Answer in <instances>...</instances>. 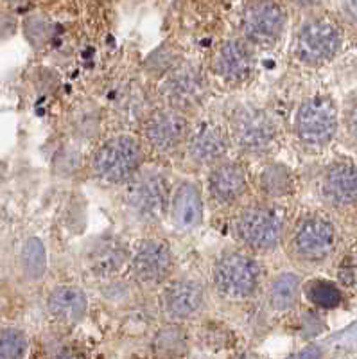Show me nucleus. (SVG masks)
Masks as SVG:
<instances>
[{
    "label": "nucleus",
    "mask_w": 357,
    "mask_h": 359,
    "mask_svg": "<svg viewBox=\"0 0 357 359\" xmlns=\"http://www.w3.org/2000/svg\"><path fill=\"white\" fill-rule=\"evenodd\" d=\"M142 151L137 140L128 135H119L106 140L94 156V172L110 184H122L137 172Z\"/></svg>",
    "instance_id": "1"
},
{
    "label": "nucleus",
    "mask_w": 357,
    "mask_h": 359,
    "mask_svg": "<svg viewBox=\"0 0 357 359\" xmlns=\"http://www.w3.org/2000/svg\"><path fill=\"white\" fill-rule=\"evenodd\" d=\"M259 266L244 253H224L214 266V284L223 297H252L259 286Z\"/></svg>",
    "instance_id": "2"
},
{
    "label": "nucleus",
    "mask_w": 357,
    "mask_h": 359,
    "mask_svg": "<svg viewBox=\"0 0 357 359\" xmlns=\"http://www.w3.org/2000/svg\"><path fill=\"white\" fill-rule=\"evenodd\" d=\"M230 131L237 146L248 153L266 151L275 139V126L268 114L252 104H243L230 117Z\"/></svg>",
    "instance_id": "3"
},
{
    "label": "nucleus",
    "mask_w": 357,
    "mask_h": 359,
    "mask_svg": "<svg viewBox=\"0 0 357 359\" xmlns=\"http://www.w3.org/2000/svg\"><path fill=\"white\" fill-rule=\"evenodd\" d=\"M282 229L284 223L281 214L268 207L246 208L236 219L237 237L244 245L260 252L271 250L278 245Z\"/></svg>",
    "instance_id": "4"
},
{
    "label": "nucleus",
    "mask_w": 357,
    "mask_h": 359,
    "mask_svg": "<svg viewBox=\"0 0 357 359\" xmlns=\"http://www.w3.org/2000/svg\"><path fill=\"white\" fill-rule=\"evenodd\" d=\"M341 45V33L329 18H313L302 25L297 38L298 60L309 65L329 62Z\"/></svg>",
    "instance_id": "5"
},
{
    "label": "nucleus",
    "mask_w": 357,
    "mask_h": 359,
    "mask_svg": "<svg viewBox=\"0 0 357 359\" xmlns=\"http://www.w3.org/2000/svg\"><path fill=\"white\" fill-rule=\"evenodd\" d=\"M297 133L304 142L320 146L327 144L337 130V111L327 97L307 99L297 114Z\"/></svg>",
    "instance_id": "6"
},
{
    "label": "nucleus",
    "mask_w": 357,
    "mask_h": 359,
    "mask_svg": "<svg viewBox=\"0 0 357 359\" xmlns=\"http://www.w3.org/2000/svg\"><path fill=\"white\" fill-rule=\"evenodd\" d=\"M244 36L252 43L268 47L282 36L285 27V11L282 6L271 0H260L244 11L243 20Z\"/></svg>",
    "instance_id": "7"
},
{
    "label": "nucleus",
    "mask_w": 357,
    "mask_h": 359,
    "mask_svg": "<svg viewBox=\"0 0 357 359\" xmlns=\"http://www.w3.org/2000/svg\"><path fill=\"white\" fill-rule=\"evenodd\" d=\"M169 200V182L162 175L146 172L128 187L126 203L142 219H159Z\"/></svg>",
    "instance_id": "8"
},
{
    "label": "nucleus",
    "mask_w": 357,
    "mask_h": 359,
    "mask_svg": "<svg viewBox=\"0 0 357 359\" xmlns=\"http://www.w3.org/2000/svg\"><path fill=\"white\" fill-rule=\"evenodd\" d=\"M336 232L329 219L320 216L307 217L292 237V250L305 261H321L332 252Z\"/></svg>",
    "instance_id": "9"
},
{
    "label": "nucleus",
    "mask_w": 357,
    "mask_h": 359,
    "mask_svg": "<svg viewBox=\"0 0 357 359\" xmlns=\"http://www.w3.org/2000/svg\"><path fill=\"white\" fill-rule=\"evenodd\" d=\"M162 95L169 102L170 108H175V110L196 107L205 95L203 78L194 67H178L163 81Z\"/></svg>",
    "instance_id": "10"
},
{
    "label": "nucleus",
    "mask_w": 357,
    "mask_h": 359,
    "mask_svg": "<svg viewBox=\"0 0 357 359\" xmlns=\"http://www.w3.org/2000/svg\"><path fill=\"white\" fill-rule=\"evenodd\" d=\"M144 133L151 146L160 151H170L185 140L189 135V124L185 117L175 108L156 110L147 118Z\"/></svg>",
    "instance_id": "11"
},
{
    "label": "nucleus",
    "mask_w": 357,
    "mask_h": 359,
    "mask_svg": "<svg viewBox=\"0 0 357 359\" xmlns=\"http://www.w3.org/2000/svg\"><path fill=\"white\" fill-rule=\"evenodd\" d=\"M173 252L166 243L146 241L138 246L131 261L133 275L144 284H159L173 269Z\"/></svg>",
    "instance_id": "12"
},
{
    "label": "nucleus",
    "mask_w": 357,
    "mask_h": 359,
    "mask_svg": "<svg viewBox=\"0 0 357 359\" xmlns=\"http://www.w3.org/2000/svg\"><path fill=\"white\" fill-rule=\"evenodd\" d=\"M163 309L170 318L187 320L203 307V287L196 280H176L167 286L162 297Z\"/></svg>",
    "instance_id": "13"
},
{
    "label": "nucleus",
    "mask_w": 357,
    "mask_h": 359,
    "mask_svg": "<svg viewBox=\"0 0 357 359\" xmlns=\"http://www.w3.org/2000/svg\"><path fill=\"white\" fill-rule=\"evenodd\" d=\"M228 151V139L217 124H199L189 137V155L199 163H212L223 158Z\"/></svg>",
    "instance_id": "14"
},
{
    "label": "nucleus",
    "mask_w": 357,
    "mask_h": 359,
    "mask_svg": "<svg viewBox=\"0 0 357 359\" xmlns=\"http://www.w3.org/2000/svg\"><path fill=\"white\" fill-rule=\"evenodd\" d=\"M215 69L227 81H244L253 70V54L250 45L241 40L224 41L217 53Z\"/></svg>",
    "instance_id": "15"
},
{
    "label": "nucleus",
    "mask_w": 357,
    "mask_h": 359,
    "mask_svg": "<svg viewBox=\"0 0 357 359\" xmlns=\"http://www.w3.org/2000/svg\"><path fill=\"white\" fill-rule=\"evenodd\" d=\"M47 309L61 323L74 325L85 318L88 309L86 294L76 286L56 287L47 298Z\"/></svg>",
    "instance_id": "16"
},
{
    "label": "nucleus",
    "mask_w": 357,
    "mask_h": 359,
    "mask_svg": "<svg viewBox=\"0 0 357 359\" xmlns=\"http://www.w3.org/2000/svg\"><path fill=\"white\" fill-rule=\"evenodd\" d=\"M208 187L215 200L221 203H231L239 200L246 191V172L237 163H221L212 169L208 176Z\"/></svg>",
    "instance_id": "17"
},
{
    "label": "nucleus",
    "mask_w": 357,
    "mask_h": 359,
    "mask_svg": "<svg viewBox=\"0 0 357 359\" xmlns=\"http://www.w3.org/2000/svg\"><path fill=\"white\" fill-rule=\"evenodd\" d=\"M323 194L336 205L352 203L357 198V168L341 162L332 165L323 176Z\"/></svg>",
    "instance_id": "18"
},
{
    "label": "nucleus",
    "mask_w": 357,
    "mask_h": 359,
    "mask_svg": "<svg viewBox=\"0 0 357 359\" xmlns=\"http://www.w3.org/2000/svg\"><path fill=\"white\" fill-rule=\"evenodd\" d=\"M203 219V201L198 187L191 182L180 185L173 198V221L178 229H196Z\"/></svg>",
    "instance_id": "19"
},
{
    "label": "nucleus",
    "mask_w": 357,
    "mask_h": 359,
    "mask_svg": "<svg viewBox=\"0 0 357 359\" xmlns=\"http://www.w3.org/2000/svg\"><path fill=\"white\" fill-rule=\"evenodd\" d=\"M300 290V278L295 273H282L273 280L269 290V302L275 309L285 311L295 306Z\"/></svg>",
    "instance_id": "20"
},
{
    "label": "nucleus",
    "mask_w": 357,
    "mask_h": 359,
    "mask_svg": "<svg viewBox=\"0 0 357 359\" xmlns=\"http://www.w3.org/2000/svg\"><path fill=\"white\" fill-rule=\"evenodd\" d=\"M307 298L314 306L330 309V307L339 306L341 291L337 290L336 284L329 280H314L307 286Z\"/></svg>",
    "instance_id": "21"
},
{
    "label": "nucleus",
    "mask_w": 357,
    "mask_h": 359,
    "mask_svg": "<svg viewBox=\"0 0 357 359\" xmlns=\"http://www.w3.org/2000/svg\"><path fill=\"white\" fill-rule=\"evenodd\" d=\"M22 264L29 278H40L45 271V250L38 239H29L22 252Z\"/></svg>",
    "instance_id": "22"
},
{
    "label": "nucleus",
    "mask_w": 357,
    "mask_h": 359,
    "mask_svg": "<svg viewBox=\"0 0 357 359\" xmlns=\"http://www.w3.org/2000/svg\"><path fill=\"white\" fill-rule=\"evenodd\" d=\"M27 352V339L18 329H2L0 331V359L24 358Z\"/></svg>",
    "instance_id": "23"
},
{
    "label": "nucleus",
    "mask_w": 357,
    "mask_h": 359,
    "mask_svg": "<svg viewBox=\"0 0 357 359\" xmlns=\"http://www.w3.org/2000/svg\"><path fill=\"white\" fill-rule=\"evenodd\" d=\"M124 257H126V252L119 245H102V248L95 252L94 269L101 271L102 275L114 273L115 269H119V266L122 264Z\"/></svg>",
    "instance_id": "24"
},
{
    "label": "nucleus",
    "mask_w": 357,
    "mask_h": 359,
    "mask_svg": "<svg viewBox=\"0 0 357 359\" xmlns=\"http://www.w3.org/2000/svg\"><path fill=\"white\" fill-rule=\"evenodd\" d=\"M262 187L269 194H284L291 187V180L285 169H282L281 165H271L264 171Z\"/></svg>",
    "instance_id": "25"
},
{
    "label": "nucleus",
    "mask_w": 357,
    "mask_h": 359,
    "mask_svg": "<svg viewBox=\"0 0 357 359\" xmlns=\"http://www.w3.org/2000/svg\"><path fill=\"white\" fill-rule=\"evenodd\" d=\"M346 9H349V15L352 17V20L357 24V0H346Z\"/></svg>",
    "instance_id": "26"
},
{
    "label": "nucleus",
    "mask_w": 357,
    "mask_h": 359,
    "mask_svg": "<svg viewBox=\"0 0 357 359\" xmlns=\"http://www.w3.org/2000/svg\"><path fill=\"white\" fill-rule=\"evenodd\" d=\"M350 130H352V133L357 137V107L353 108L352 115H350Z\"/></svg>",
    "instance_id": "27"
},
{
    "label": "nucleus",
    "mask_w": 357,
    "mask_h": 359,
    "mask_svg": "<svg viewBox=\"0 0 357 359\" xmlns=\"http://www.w3.org/2000/svg\"><path fill=\"white\" fill-rule=\"evenodd\" d=\"M297 2L302 6H316V4H321L323 0H297Z\"/></svg>",
    "instance_id": "28"
}]
</instances>
